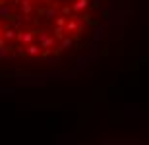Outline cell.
Segmentation results:
<instances>
[{
    "instance_id": "6da1fadb",
    "label": "cell",
    "mask_w": 149,
    "mask_h": 145,
    "mask_svg": "<svg viewBox=\"0 0 149 145\" xmlns=\"http://www.w3.org/2000/svg\"><path fill=\"white\" fill-rule=\"evenodd\" d=\"M112 0H0V70L72 72L105 39Z\"/></svg>"
}]
</instances>
